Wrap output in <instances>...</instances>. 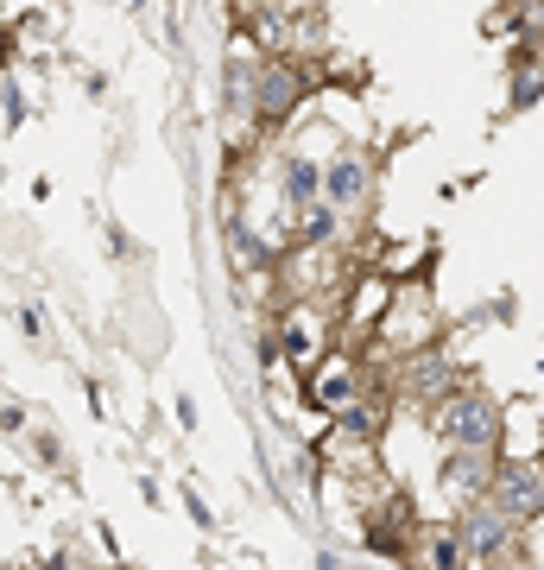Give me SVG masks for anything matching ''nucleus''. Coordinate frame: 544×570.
<instances>
[{
	"mask_svg": "<svg viewBox=\"0 0 544 570\" xmlns=\"http://www.w3.org/2000/svg\"><path fill=\"white\" fill-rule=\"evenodd\" d=\"M323 197V165L317 159H285V204L310 209Z\"/></svg>",
	"mask_w": 544,
	"mask_h": 570,
	"instance_id": "nucleus-8",
	"label": "nucleus"
},
{
	"mask_svg": "<svg viewBox=\"0 0 544 570\" xmlns=\"http://www.w3.org/2000/svg\"><path fill=\"white\" fill-rule=\"evenodd\" d=\"M310 400H317L323 412H343L348 400H362V367L348 362V355L317 362V374H310Z\"/></svg>",
	"mask_w": 544,
	"mask_h": 570,
	"instance_id": "nucleus-6",
	"label": "nucleus"
},
{
	"mask_svg": "<svg viewBox=\"0 0 544 570\" xmlns=\"http://www.w3.org/2000/svg\"><path fill=\"white\" fill-rule=\"evenodd\" d=\"M393 387L431 412L437 400H444V393H456V367H449L437 348L424 343V348H412V355H399V374H393Z\"/></svg>",
	"mask_w": 544,
	"mask_h": 570,
	"instance_id": "nucleus-3",
	"label": "nucleus"
},
{
	"mask_svg": "<svg viewBox=\"0 0 544 570\" xmlns=\"http://www.w3.org/2000/svg\"><path fill=\"white\" fill-rule=\"evenodd\" d=\"M362 197H367V165L362 159H348L343 153V159L323 165V204L329 209H355Z\"/></svg>",
	"mask_w": 544,
	"mask_h": 570,
	"instance_id": "nucleus-7",
	"label": "nucleus"
},
{
	"mask_svg": "<svg viewBox=\"0 0 544 570\" xmlns=\"http://www.w3.org/2000/svg\"><path fill=\"white\" fill-rule=\"evenodd\" d=\"M431 431L444 444H482V450H501V406L475 387H456L431 406Z\"/></svg>",
	"mask_w": 544,
	"mask_h": 570,
	"instance_id": "nucleus-1",
	"label": "nucleus"
},
{
	"mask_svg": "<svg viewBox=\"0 0 544 570\" xmlns=\"http://www.w3.org/2000/svg\"><path fill=\"white\" fill-rule=\"evenodd\" d=\"M374 431H380V406L374 400H348L336 412V438H374Z\"/></svg>",
	"mask_w": 544,
	"mask_h": 570,
	"instance_id": "nucleus-9",
	"label": "nucleus"
},
{
	"mask_svg": "<svg viewBox=\"0 0 544 570\" xmlns=\"http://www.w3.org/2000/svg\"><path fill=\"white\" fill-rule=\"evenodd\" d=\"M487 494H494L520 527H532V520H538V463H501Z\"/></svg>",
	"mask_w": 544,
	"mask_h": 570,
	"instance_id": "nucleus-5",
	"label": "nucleus"
},
{
	"mask_svg": "<svg viewBox=\"0 0 544 570\" xmlns=\"http://www.w3.org/2000/svg\"><path fill=\"white\" fill-rule=\"evenodd\" d=\"M532 96H544V58H525L520 63V77H513V102H532Z\"/></svg>",
	"mask_w": 544,
	"mask_h": 570,
	"instance_id": "nucleus-10",
	"label": "nucleus"
},
{
	"mask_svg": "<svg viewBox=\"0 0 544 570\" xmlns=\"http://www.w3.org/2000/svg\"><path fill=\"white\" fill-rule=\"evenodd\" d=\"M304 89H310V70H304L298 58H266L260 77H254V121L279 127L285 115L304 102Z\"/></svg>",
	"mask_w": 544,
	"mask_h": 570,
	"instance_id": "nucleus-2",
	"label": "nucleus"
},
{
	"mask_svg": "<svg viewBox=\"0 0 544 570\" xmlns=\"http://www.w3.org/2000/svg\"><path fill=\"white\" fill-rule=\"evenodd\" d=\"M494 469H501V450H482V444H449L444 456V489L475 501V494L494 489Z\"/></svg>",
	"mask_w": 544,
	"mask_h": 570,
	"instance_id": "nucleus-4",
	"label": "nucleus"
}]
</instances>
